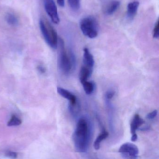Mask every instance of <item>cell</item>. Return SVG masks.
Instances as JSON below:
<instances>
[{
    "label": "cell",
    "instance_id": "cell-25",
    "mask_svg": "<svg viewBox=\"0 0 159 159\" xmlns=\"http://www.w3.org/2000/svg\"><path fill=\"white\" fill-rule=\"evenodd\" d=\"M140 130L142 131H146L150 129V127L149 126H145V127H143V128H140V129H139Z\"/></svg>",
    "mask_w": 159,
    "mask_h": 159
},
{
    "label": "cell",
    "instance_id": "cell-12",
    "mask_svg": "<svg viewBox=\"0 0 159 159\" xmlns=\"http://www.w3.org/2000/svg\"><path fill=\"white\" fill-rule=\"evenodd\" d=\"M92 70L83 65L80 70L79 74V80L80 82L87 80L92 74Z\"/></svg>",
    "mask_w": 159,
    "mask_h": 159
},
{
    "label": "cell",
    "instance_id": "cell-24",
    "mask_svg": "<svg viewBox=\"0 0 159 159\" xmlns=\"http://www.w3.org/2000/svg\"><path fill=\"white\" fill-rule=\"evenodd\" d=\"M137 139H138V136H137V134H133L132 136L131 139V141L132 142H136Z\"/></svg>",
    "mask_w": 159,
    "mask_h": 159
},
{
    "label": "cell",
    "instance_id": "cell-1",
    "mask_svg": "<svg viewBox=\"0 0 159 159\" xmlns=\"http://www.w3.org/2000/svg\"><path fill=\"white\" fill-rule=\"evenodd\" d=\"M91 135V128L87 120L81 118L77 121L73 134V140L77 152H87Z\"/></svg>",
    "mask_w": 159,
    "mask_h": 159
},
{
    "label": "cell",
    "instance_id": "cell-11",
    "mask_svg": "<svg viewBox=\"0 0 159 159\" xmlns=\"http://www.w3.org/2000/svg\"><path fill=\"white\" fill-rule=\"evenodd\" d=\"M120 2L118 1H113L109 2L105 9V13L107 15H113L119 7Z\"/></svg>",
    "mask_w": 159,
    "mask_h": 159
},
{
    "label": "cell",
    "instance_id": "cell-5",
    "mask_svg": "<svg viewBox=\"0 0 159 159\" xmlns=\"http://www.w3.org/2000/svg\"><path fill=\"white\" fill-rule=\"evenodd\" d=\"M119 153L125 159H137L139 151L138 147L135 144L127 143L120 146Z\"/></svg>",
    "mask_w": 159,
    "mask_h": 159
},
{
    "label": "cell",
    "instance_id": "cell-17",
    "mask_svg": "<svg viewBox=\"0 0 159 159\" xmlns=\"http://www.w3.org/2000/svg\"><path fill=\"white\" fill-rule=\"evenodd\" d=\"M71 8L74 11H77L80 8V0H68Z\"/></svg>",
    "mask_w": 159,
    "mask_h": 159
},
{
    "label": "cell",
    "instance_id": "cell-21",
    "mask_svg": "<svg viewBox=\"0 0 159 159\" xmlns=\"http://www.w3.org/2000/svg\"><path fill=\"white\" fill-rule=\"evenodd\" d=\"M115 93L114 91H108L105 94V99L106 100H111L114 97Z\"/></svg>",
    "mask_w": 159,
    "mask_h": 159
},
{
    "label": "cell",
    "instance_id": "cell-20",
    "mask_svg": "<svg viewBox=\"0 0 159 159\" xmlns=\"http://www.w3.org/2000/svg\"><path fill=\"white\" fill-rule=\"evenodd\" d=\"M158 114V111L157 110H155L152 112H150L149 114H147L146 118L147 119L152 120L155 118Z\"/></svg>",
    "mask_w": 159,
    "mask_h": 159
},
{
    "label": "cell",
    "instance_id": "cell-10",
    "mask_svg": "<svg viewBox=\"0 0 159 159\" xmlns=\"http://www.w3.org/2000/svg\"><path fill=\"white\" fill-rule=\"evenodd\" d=\"M139 6L138 1H134L129 3L127 8V17L129 20H132L137 14Z\"/></svg>",
    "mask_w": 159,
    "mask_h": 159
},
{
    "label": "cell",
    "instance_id": "cell-8",
    "mask_svg": "<svg viewBox=\"0 0 159 159\" xmlns=\"http://www.w3.org/2000/svg\"><path fill=\"white\" fill-rule=\"evenodd\" d=\"M83 63L84 66L93 70L95 62L94 58L89 49L87 48L84 49V54H83Z\"/></svg>",
    "mask_w": 159,
    "mask_h": 159
},
{
    "label": "cell",
    "instance_id": "cell-18",
    "mask_svg": "<svg viewBox=\"0 0 159 159\" xmlns=\"http://www.w3.org/2000/svg\"><path fill=\"white\" fill-rule=\"evenodd\" d=\"M159 20H157V21L156 22L155 24V27H154V30H153V37L156 39H157L159 38Z\"/></svg>",
    "mask_w": 159,
    "mask_h": 159
},
{
    "label": "cell",
    "instance_id": "cell-14",
    "mask_svg": "<svg viewBox=\"0 0 159 159\" xmlns=\"http://www.w3.org/2000/svg\"><path fill=\"white\" fill-rule=\"evenodd\" d=\"M5 20L8 25L11 26H16L18 24V19L14 14L8 13L6 15Z\"/></svg>",
    "mask_w": 159,
    "mask_h": 159
},
{
    "label": "cell",
    "instance_id": "cell-2",
    "mask_svg": "<svg viewBox=\"0 0 159 159\" xmlns=\"http://www.w3.org/2000/svg\"><path fill=\"white\" fill-rule=\"evenodd\" d=\"M58 65L61 71L64 75H68L72 70V61L70 56L67 55L65 50L64 43L62 39L58 38Z\"/></svg>",
    "mask_w": 159,
    "mask_h": 159
},
{
    "label": "cell",
    "instance_id": "cell-15",
    "mask_svg": "<svg viewBox=\"0 0 159 159\" xmlns=\"http://www.w3.org/2000/svg\"><path fill=\"white\" fill-rule=\"evenodd\" d=\"M83 89L86 93L87 94H91L93 93L95 88V85L94 83L91 81H89L87 80L81 82Z\"/></svg>",
    "mask_w": 159,
    "mask_h": 159
},
{
    "label": "cell",
    "instance_id": "cell-6",
    "mask_svg": "<svg viewBox=\"0 0 159 159\" xmlns=\"http://www.w3.org/2000/svg\"><path fill=\"white\" fill-rule=\"evenodd\" d=\"M45 10L49 16L51 21L56 24L60 22L57 6L54 0H43Z\"/></svg>",
    "mask_w": 159,
    "mask_h": 159
},
{
    "label": "cell",
    "instance_id": "cell-3",
    "mask_svg": "<svg viewBox=\"0 0 159 159\" xmlns=\"http://www.w3.org/2000/svg\"><path fill=\"white\" fill-rule=\"evenodd\" d=\"M39 26L47 43L53 49L57 48L58 37L53 27L47 21L43 19L39 21Z\"/></svg>",
    "mask_w": 159,
    "mask_h": 159
},
{
    "label": "cell",
    "instance_id": "cell-23",
    "mask_svg": "<svg viewBox=\"0 0 159 159\" xmlns=\"http://www.w3.org/2000/svg\"><path fill=\"white\" fill-rule=\"evenodd\" d=\"M57 2L62 7H63L64 6V0H57Z\"/></svg>",
    "mask_w": 159,
    "mask_h": 159
},
{
    "label": "cell",
    "instance_id": "cell-19",
    "mask_svg": "<svg viewBox=\"0 0 159 159\" xmlns=\"http://www.w3.org/2000/svg\"><path fill=\"white\" fill-rule=\"evenodd\" d=\"M6 157L12 159H16L17 158L18 154L16 152L8 150L5 152Z\"/></svg>",
    "mask_w": 159,
    "mask_h": 159
},
{
    "label": "cell",
    "instance_id": "cell-22",
    "mask_svg": "<svg viewBox=\"0 0 159 159\" xmlns=\"http://www.w3.org/2000/svg\"><path fill=\"white\" fill-rule=\"evenodd\" d=\"M37 70L41 74H44L45 73L46 69L44 66L42 65H39L37 67Z\"/></svg>",
    "mask_w": 159,
    "mask_h": 159
},
{
    "label": "cell",
    "instance_id": "cell-16",
    "mask_svg": "<svg viewBox=\"0 0 159 159\" xmlns=\"http://www.w3.org/2000/svg\"><path fill=\"white\" fill-rule=\"evenodd\" d=\"M21 122H22L20 119L19 118L16 116L13 115L11 117L10 120L7 122V125L9 127L19 126L21 124Z\"/></svg>",
    "mask_w": 159,
    "mask_h": 159
},
{
    "label": "cell",
    "instance_id": "cell-13",
    "mask_svg": "<svg viewBox=\"0 0 159 159\" xmlns=\"http://www.w3.org/2000/svg\"><path fill=\"white\" fill-rule=\"evenodd\" d=\"M109 135V134L106 131L104 130L101 134L98 135V137L95 140L93 144V147H94V149L95 150H99L101 146V143L103 140H105V139L108 137Z\"/></svg>",
    "mask_w": 159,
    "mask_h": 159
},
{
    "label": "cell",
    "instance_id": "cell-9",
    "mask_svg": "<svg viewBox=\"0 0 159 159\" xmlns=\"http://www.w3.org/2000/svg\"><path fill=\"white\" fill-rule=\"evenodd\" d=\"M144 123V120L138 114L135 115L130 124V131L132 135L136 134V130Z\"/></svg>",
    "mask_w": 159,
    "mask_h": 159
},
{
    "label": "cell",
    "instance_id": "cell-4",
    "mask_svg": "<svg viewBox=\"0 0 159 159\" xmlns=\"http://www.w3.org/2000/svg\"><path fill=\"white\" fill-rule=\"evenodd\" d=\"M80 27L83 34L91 38H96L98 34L99 25L94 17L88 16L81 20Z\"/></svg>",
    "mask_w": 159,
    "mask_h": 159
},
{
    "label": "cell",
    "instance_id": "cell-7",
    "mask_svg": "<svg viewBox=\"0 0 159 159\" xmlns=\"http://www.w3.org/2000/svg\"><path fill=\"white\" fill-rule=\"evenodd\" d=\"M57 92L61 96L69 100V102H70V105H71L73 106L76 104L77 102L76 96L69 91L63 88L58 87L57 88Z\"/></svg>",
    "mask_w": 159,
    "mask_h": 159
}]
</instances>
